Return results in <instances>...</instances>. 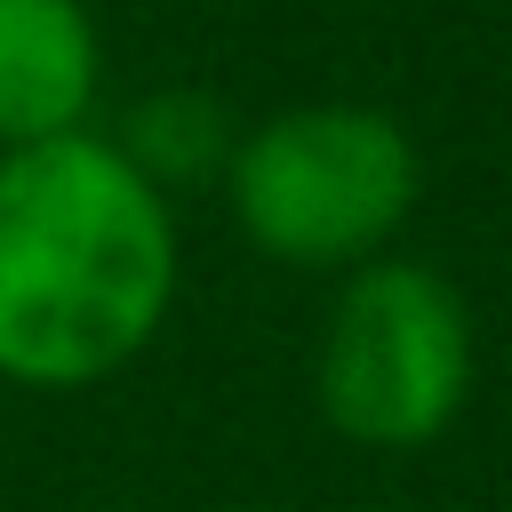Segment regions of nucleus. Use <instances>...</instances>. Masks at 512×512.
Returning <instances> with one entry per match:
<instances>
[{"instance_id": "obj_2", "label": "nucleus", "mask_w": 512, "mask_h": 512, "mask_svg": "<svg viewBox=\"0 0 512 512\" xmlns=\"http://www.w3.org/2000/svg\"><path fill=\"white\" fill-rule=\"evenodd\" d=\"M424 160L416 136L384 104L320 96L240 128L224 160V208L240 240L288 272H352L392 256L400 224L416 216Z\"/></svg>"}, {"instance_id": "obj_4", "label": "nucleus", "mask_w": 512, "mask_h": 512, "mask_svg": "<svg viewBox=\"0 0 512 512\" xmlns=\"http://www.w3.org/2000/svg\"><path fill=\"white\" fill-rule=\"evenodd\" d=\"M104 96V40L80 0H0V152L80 136Z\"/></svg>"}, {"instance_id": "obj_1", "label": "nucleus", "mask_w": 512, "mask_h": 512, "mask_svg": "<svg viewBox=\"0 0 512 512\" xmlns=\"http://www.w3.org/2000/svg\"><path fill=\"white\" fill-rule=\"evenodd\" d=\"M176 304V208L112 136L0 152V384L88 392L120 376Z\"/></svg>"}, {"instance_id": "obj_5", "label": "nucleus", "mask_w": 512, "mask_h": 512, "mask_svg": "<svg viewBox=\"0 0 512 512\" xmlns=\"http://www.w3.org/2000/svg\"><path fill=\"white\" fill-rule=\"evenodd\" d=\"M120 160L152 184V192H176V184H224V160L240 144V120L208 96V88H152L128 104L120 120Z\"/></svg>"}, {"instance_id": "obj_3", "label": "nucleus", "mask_w": 512, "mask_h": 512, "mask_svg": "<svg viewBox=\"0 0 512 512\" xmlns=\"http://www.w3.org/2000/svg\"><path fill=\"white\" fill-rule=\"evenodd\" d=\"M472 312L448 272L416 256H368L328 296L312 344V400L352 448H432L472 400Z\"/></svg>"}]
</instances>
